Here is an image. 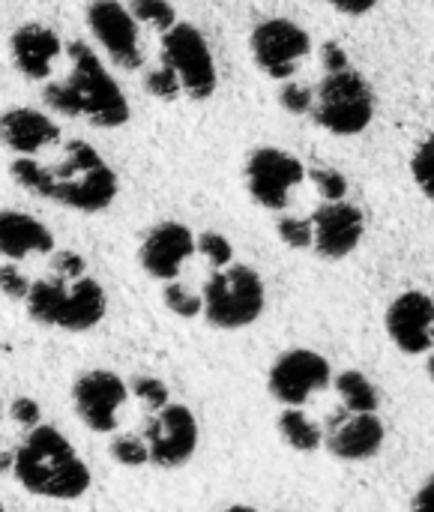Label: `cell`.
Masks as SVG:
<instances>
[{
	"label": "cell",
	"instance_id": "e575fe53",
	"mask_svg": "<svg viewBox=\"0 0 434 512\" xmlns=\"http://www.w3.org/2000/svg\"><path fill=\"white\" fill-rule=\"evenodd\" d=\"M321 60H324V69H327V72H336V69L351 66L348 51H345L339 42H324V45H321Z\"/></svg>",
	"mask_w": 434,
	"mask_h": 512
},
{
	"label": "cell",
	"instance_id": "ba28073f",
	"mask_svg": "<svg viewBox=\"0 0 434 512\" xmlns=\"http://www.w3.org/2000/svg\"><path fill=\"white\" fill-rule=\"evenodd\" d=\"M255 66L273 81H291L297 66L312 54V36L291 18H264L249 36Z\"/></svg>",
	"mask_w": 434,
	"mask_h": 512
},
{
	"label": "cell",
	"instance_id": "3957f363",
	"mask_svg": "<svg viewBox=\"0 0 434 512\" xmlns=\"http://www.w3.org/2000/svg\"><path fill=\"white\" fill-rule=\"evenodd\" d=\"M42 96L54 114L87 120L96 129H120L132 117V105L117 78L102 57L78 39L66 45V75L48 81Z\"/></svg>",
	"mask_w": 434,
	"mask_h": 512
},
{
	"label": "cell",
	"instance_id": "5b68a950",
	"mask_svg": "<svg viewBox=\"0 0 434 512\" xmlns=\"http://www.w3.org/2000/svg\"><path fill=\"white\" fill-rule=\"evenodd\" d=\"M309 117L330 135L354 138L375 120V90L354 66L327 72L315 87V105Z\"/></svg>",
	"mask_w": 434,
	"mask_h": 512
},
{
	"label": "cell",
	"instance_id": "7c38bea8",
	"mask_svg": "<svg viewBox=\"0 0 434 512\" xmlns=\"http://www.w3.org/2000/svg\"><path fill=\"white\" fill-rule=\"evenodd\" d=\"M129 399V384L111 369H90L75 378L72 384V405L78 420L96 432L111 435L117 429V414Z\"/></svg>",
	"mask_w": 434,
	"mask_h": 512
},
{
	"label": "cell",
	"instance_id": "9c48e42d",
	"mask_svg": "<svg viewBox=\"0 0 434 512\" xmlns=\"http://www.w3.org/2000/svg\"><path fill=\"white\" fill-rule=\"evenodd\" d=\"M243 177L258 207L282 213L291 204V192L306 180V165L282 147H258L249 153Z\"/></svg>",
	"mask_w": 434,
	"mask_h": 512
},
{
	"label": "cell",
	"instance_id": "ffe728a7",
	"mask_svg": "<svg viewBox=\"0 0 434 512\" xmlns=\"http://www.w3.org/2000/svg\"><path fill=\"white\" fill-rule=\"evenodd\" d=\"M57 249V240L51 228L24 210H0V258L21 264L36 255H51Z\"/></svg>",
	"mask_w": 434,
	"mask_h": 512
},
{
	"label": "cell",
	"instance_id": "f546056e",
	"mask_svg": "<svg viewBox=\"0 0 434 512\" xmlns=\"http://www.w3.org/2000/svg\"><path fill=\"white\" fill-rule=\"evenodd\" d=\"M306 177L315 183V189L321 192L324 201H345L348 195V177L336 168H327V165H318L312 171H306Z\"/></svg>",
	"mask_w": 434,
	"mask_h": 512
},
{
	"label": "cell",
	"instance_id": "6da1fadb",
	"mask_svg": "<svg viewBox=\"0 0 434 512\" xmlns=\"http://www.w3.org/2000/svg\"><path fill=\"white\" fill-rule=\"evenodd\" d=\"M9 177L15 186H21L33 198L51 201L57 207L87 213V216L108 210L120 192L117 171L84 138L66 141L54 159L15 156L9 162Z\"/></svg>",
	"mask_w": 434,
	"mask_h": 512
},
{
	"label": "cell",
	"instance_id": "4dcf8cb0",
	"mask_svg": "<svg viewBox=\"0 0 434 512\" xmlns=\"http://www.w3.org/2000/svg\"><path fill=\"white\" fill-rule=\"evenodd\" d=\"M276 234L288 249H312V219L297 216H279Z\"/></svg>",
	"mask_w": 434,
	"mask_h": 512
},
{
	"label": "cell",
	"instance_id": "5bb4252c",
	"mask_svg": "<svg viewBox=\"0 0 434 512\" xmlns=\"http://www.w3.org/2000/svg\"><path fill=\"white\" fill-rule=\"evenodd\" d=\"M312 252L324 261H342L366 237V213L351 201H324L312 216Z\"/></svg>",
	"mask_w": 434,
	"mask_h": 512
},
{
	"label": "cell",
	"instance_id": "ac0fdd59",
	"mask_svg": "<svg viewBox=\"0 0 434 512\" xmlns=\"http://www.w3.org/2000/svg\"><path fill=\"white\" fill-rule=\"evenodd\" d=\"M384 423L378 414H351V411H336L327 420L324 429V447L342 459V462H366L378 456L384 444Z\"/></svg>",
	"mask_w": 434,
	"mask_h": 512
},
{
	"label": "cell",
	"instance_id": "74e56055",
	"mask_svg": "<svg viewBox=\"0 0 434 512\" xmlns=\"http://www.w3.org/2000/svg\"><path fill=\"white\" fill-rule=\"evenodd\" d=\"M222 512H258V510H252V507H243V504H237V507H228V510H222Z\"/></svg>",
	"mask_w": 434,
	"mask_h": 512
},
{
	"label": "cell",
	"instance_id": "7a4b0ae2",
	"mask_svg": "<svg viewBox=\"0 0 434 512\" xmlns=\"http://www.w3.org/2000/svg\"><path fill=\"white\" fill-rule=\"evenodd\" d=\"M24 309L42 327L87 333L108 315V294L102 282L87 273V261L78 252L54 249L51 273L45 279H30Z\"/></svg>",
	"mask_w": 434,
	"mask_h": 512
},
{
	"label": "cell",
	"instance_id": "836d02e7",
	"mask_svg": "<svg viewBox=\"0 0 434 512\" xmlns=\"http://www.w3.org/2000/svg\"><path fill=\"white\" fill-rule=\"evenodd\" d=\"M9 417H12L15 426H21V429H27V432L36 429V426H42V408H39V402L30 399V396H15L12 405H9Z\"/></svg>",
	"mask_w": 434,
	"mask_h": 512
},
{
	"label": "cell",
	"instance_id": "d590c367",
	"mask_svg": "<svg viewBox=\"0 0 434 512\" xmlns=\"http://www.w3.org/2000/svg\"><path fill=\"white\" fill-rule=\"evenodd\" d=\"M318 3H327L336 12L351 15V18H360V15H366V12H372L378 6V0H318Z\"/></svg>",
	"mask_w": 434,
	"mask_h": 512
},
{
	"label": "cell",
	"instance_id": "9a60e30c",
	"mask_svg": "<svg viewBox=\"0 0 434 512\" xmlns=\"http://www.w3.org/2000/svg\"><path fill=\"white\" fill-rule=\"evenodd\" d=\"M192 255H198V234L174 219L153 225L138 246V264L156 282H174Z\"/></svg>",
	"mask_w": 434,
	"mask_h": 512
},
{
	"label": "cell",
	"instance_id": "52a82bcc",
	"mask_svg": "<svg viewBox=\"0 0 434 512\" xmlns=\"http://www.w3.org/2000/svg\"><path fill=\"white\" fill-rule=\"evenodd\" d=\"M159 60L177 75L183 93L195 102H204L219 87V72L213 51L204 33L192 21H177L171 30L162 33V54Z\"/></svg>",
	"mask_w": 434,
	"mask_h": 512
},
{
	"label": "cell",
	"instance_id": "8992f818",
	"mask_svg": "<svg viewBox=\"0 0 434 512\" xmlns=\"http://www.w3.org/2000/svg\"><path fill=\"white\" fill-rule=\"evenodd\" d=\"M204 318L216 330H243L252 327L267 306V288L258 270L249 264H228L213 270L201 288Z\"/></svg>",
	"mask_w": 434,
	"mask_h": 512
},
{
	"label": "cell",
	"instance_id": "7bdbcfd3",
	"mask_svg": "<svg viewBox=\"0 0 434 512\" xmlns=\"http://www.w3.org/2000/svg\"><path fill=\"white\" fill-rule=\"evenodd\" d=\"M432 6H434V0H432Z\"/></svg>",
	"mask_w": 434,
	"mask_h": 512
},
{
	"label": "cell",
	"instance_id": "4316f807",
	"mask_svg": "<svg viewBox=\"0 0 434 512\" xmlns=\"http://www.w3.org/2000/svg\"><path fill=\"white\" fill-rule=\"evenodd\" d=\"M144 90H147L150 96L162 99V102H174V99L183 93L177 75H174L162 60H159V66H153V69L144 72Z\"/></svg>",
	"mask_w": 434,
	"mask_h": 512
},
{
	"label": "cell",
	"instance_id": "1f68e13d",
	"mask_svg": "<svg viewBox=\"0 0 434 512\" xmlns=\"http://www.w3.org/2000/svg\"><path fill=\"white\" fill-rule=\"evenodd\" d=\"M279 105L300 117V114H312V105H315V87H306V84H297V81H288L282 90H279Z\"/></svg>",
	"mask_w": 434,
	"mask_h": 512
},
{
	"label": "cell",
	"instance_id": "d4e9b609",
	"mask_svg": "<svg viewBox=\"0 0 434 512\" xmlns=\"http://www.w3.org/2000/svg\"><path fill=\"white\" fill-rule=\"evenodd\" d=\"M411 177L417 189L434 204V135L423 138L411 156Z\"/></svg>",
	"mask_w": 434,
	"mask_h": 512
},
{
	"label": "cell",
	"instance_id": "f1b7e54d",
	"mask_svg": "<svg viewBox=\"0 0 434 512\" xmlns=\"http://www.w3.org/2000/svg\"><path fill=\"white\" fill-rule=\"evenodd\" d=\"M129 393L132 396H138L141 402H144V408L147 411H162L165 405H168V387H165V381H159V378H153V375H135L132 381H129Z\"/></svg>",
	"mask_w": 434,
	"mask_h": 512
},
{
	"label": "cell",
	"instance_id": "b9f144b4",
	"mask_svg": "<svg viewBox=\"0 0 434 512\" xmlns=\"http://www.w3.org/2000/svg\"><path fill=\"white\" fill-rule=\"evenodd\" d=\"M282 512H288V510H282Z\"/></svg>",
	"mask_w": 434,
	"mask_h": 512
},
{
	"label": "cell",
	"instance_id": "8d00e7d4",
	"mask_svg": "<svg viewBox=\"0 0 434 512\" xmlns=\"http://www.w3.org/2000/svg\"><path fill=\"white\" fill-rule=\"evenodd\" d=\"M411 512H434V477L426 480V486L414 495Z\"/></svg>",
	"mask_w": 434,
	"mask_h": 512
},
{
	"label": "cell",
	"instance_id": "83f0119b",
	"mask_svg": "<svg viewBox=\"0 0 434 512\" xmlns=\"http://www.w3.org/2000/svg\"><path fill=\"white\" fill-rule=\"evenodd\" d=\"M198 255H204L210 261L213 270H222L228 264H234V246L225 234L219 231H204L198 234Z\"/></svg>",
	"mask_w": 434,
	"mask_h": 512
},
{
	"label": "cell",
	"instance_id": "60d3db41",
	"mask_svg": "<svg viewBox=\"0 0 434 512\" xmlns=\"http://www.w3.org/2000/svg\"><path fill=\"white\" fill-rule=\"evenodd\" d=\"M0 411H3V399H0Z\"/></svg>",
	"mask_w": 434,
	"mask_h": 512
},
{
	"label": "cell",
	"instance_id": "7402d4cb",
	"mask_svg": "<svg viewBox=\"0 0 434 512\" xmlns=\"http://www.w3.org/2000/svg\"><path fill=\"white\" fill-rule=\"evenodd\" d=\"M279 435L297 453H315L324 444V429L303 408H285L279 414Z\"/></svg>",
	"mask_w": 434,
	"mask_h": 512
},
{
	"label": "cell",
	"instance_id": "d6986e66",
	"mask_svg": "<svg viewBox=\"0 0 434 512\" xmlns=\"http://www.w3.org/2000/svg\"><path fill=\"white\" fill-rule=\"evenodd\" d=\"M60 123L30 105H12L0 111V144L12 156H39L60 144Z\"/></svg>",
	"mask_w": 434,
	"mask_h": 512
},
{
	"label": "cell",
	"instance_id": "ab89813d",
	"mask_svg": "<svg viewBox=\"0 0 434 512\" xmlns=\"http://www.w3.org/2000/svg\"><path fill=\"white\" fill-rule=\"evenodd\" d=\"M0 512H6V507H3V501H0Z\"/></svg>",
	"mask_w": 434,
	"mask_h": 512
},
{
	"label": "cell",
	"instance_id": "4fadbf2b",
	"mask_svg": "<svg viewBox=\"0 0 434 512\" xmlns=\"http://www.w3.org/2000/svg\"><path fill=\"white\" fill-rule=\"evenodd\" d=\"M141 438L147 441L150 465L174 471V468H183L198 450V420L186 405L168 402L162 411H156L147 420Z\"/></svg>",
	"mask_w": 434,
	"mask_h": 512
},
{
	"label": "cell",
	"instance_id": "f35d334b",
	"mask_svg": "<svg viewBox=\"0 0 434 512\" xmlns=\"http://www.w3.org/2000/svg\"><path fill=\"white\" fill-rule=\"evenodd\" d=\"M429 378H432V381H434V354H432V357H429Z\"/></svg>",
	"mask_w": 434,
	"mask_h": 512
},
{
	"label": "cell",
	"instance_id": "30bf717a",
	"mask_svg": "<svg viewBox=\"0 0 434 512\" xmlns=\"http://www.w3.org/2000/svg\"><path fill=\"white\" fill-rule=\"evenodd\" d=\"M330 384H333V369L327 357L309 348H291L279 354L267 375L270 396L285 408H303L318 390H327Z\"/></svg>",
	"mask_w": 434,
	"mask_h": 512
},
{
	"label": "cell",
	"instance_id": "d6a6232c",
	"mask_svg": "<svg viewBox=\"0 0 434 512\" xmlns=\"http://www.w3.org/2000/svg\"><path fill=\"white\" fill-rule=\"evenodd\" d=\"M27 291H30V276H27L18 264H12V261L0 264V294H3L6 300L24 303Z\"/></svg>",
	"mask_w": 434,
	"mask_h": 512
},
{
	"label": "cell",
	"instance_id": "277c9868",
	"mask_svg": "<svg viewBox=\"0 0 434 512\" xmlns=\"http://www.w3.org/2000/svg\"><path fill=\"white\" fill-rule=\"evenodd\" d=\"M12 477L27 495L45 501H78L93 483L78 450L45 423L30 429L12 450Z\"/></svg>",
	"mask_w": 434,
	"mask_h": 512
},
{
	"label": "cell",
	"instance_id": "e0dca14e",
	"mask_svg": "<svg viewBox=\"0 0 434 512\" xmlns=\"http://www.w3.org/2000/svg\"><path fill=\"white\" fill-rule=\"evenodd\" d=\"M63 51L60 33L42 21H24L9 33V60L27 81H48Z\"/></svg>",
	"mask_w": 434,
	"mask_h": 512
},
{
	"label": "cell",
	"instance_id": "484cf974",
	"mask_svg": "<svg viewBox=\"0 0 434 512\" xmlns=\"http://www.w3.org/2000/svg\"><path fill=\"white\" fill-rule=\"evenodd\" d=\"M162 303L168 312H174L177 318H198L204 312V300L201 294L189 291L186 285H180L177 279L174 282H165V291H162Z\"/></svg>",
	"mask_w": 434,
	"mask_h": 512
},
{
	"label": "cell",
	"instance_id": "2e32d148",
	"mask_svg": "<svg viewBox=\"0 0 434 512\" xmlns=\"http://www.w3.org/2000/svg\"><path fill=\"white\" fill-rule=\"evenodd\" d=\"M384 324L402 354H429L434 348V297L423 291L399 294L390 303Z\"/></svg>",
	"mask_w": 434,
	"mask_h": 512
},
{
	"label": "cell",
	"instance_id": "603a6c76",
	"mask_svg": "<svg viewBox=\"0 0 434 512\" xmlns=\"http://www.w3.org/2000/svg\"><path fill=\"white\" fill-rule=\"evenodd\" d=\"M129 9H132V15H135L138 24L156 30L159 36H162L165 30H171V27L180 21V18H177V9H174L168 0H132Z\"/></svg>",
	"mask_w": 434,
	"mask_h": 512
},
{
	"label": "cell",
	"instance_id": "cb8c5ba5",
	"mask_svg": "<svg viewBox=\"0 0 434 512\" xmlns=\"http://www.w3.org/2000/svg\"><path fill=\"white\" fill-rule=\"evenodd\" d=\"M108 456L123 468H144L150 465V450L141 435H114L108 444Z\"/></svg>",
	"mask_w": 434,
	"mask_h": 512
},
{
	"label": "cell",
	"instance_id": "8fae6325",
	"mask_svg": "<svg viewBox=\"0 0 434 512\" xmlns=\"http://www.w3.org/2000/svg\"><path fill=\"white\" fill-rule=\"evenodd\" d=\"M84 18H87L93 39L105 48L114 66L126 72H135L144 66L141 24L135 21L129 6H123L120 0H90Z\"/></svg>",
	"mask_w": 434,
	"mask_h": 512
},
{
	"label": "cell",
	"instance_id": "44dd1931",
	"mask_svg": "<svg viewBox=\"0 0 434 512\" xmlns=\"http://www.w3.org/2000/svg\"><path fill=\"white\" fill-rule=\"evenodd\" d=\"M333 384H336V393H339L345 411H351V414H378V405H381L378 387L360 369L339 372Z\"/></svg>",
	"mask_w": 434,
	"mask_h": 512
}]
</instances>
